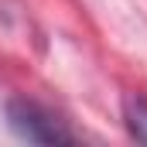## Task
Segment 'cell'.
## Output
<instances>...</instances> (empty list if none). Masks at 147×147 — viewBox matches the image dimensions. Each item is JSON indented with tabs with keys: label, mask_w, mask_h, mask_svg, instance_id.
<instances>
[{
	"label": "cell",
	"mask_w": 147,
	"mask_h": 147,
	"mask_svg": "<svg viewBox=\"0 0 147 147\" xmlns=\"http://www.w3.org/2000/svg\"><path fill=\"white\" fill-rule=\"evenodd\" d=\"M7 123L10 130L28 140V144H72L75 134L45 106H38L31 99H10L7 103Z\"/></svg>",
	"instance_id": "1"
},
{
	"label": "cell",
	"mask_w": 147,
	"mask_h": 147,
	"mask_svg": "<svg viewBox=\"0 0 147 147\" xmlns=\"http://www.w3.org/2000/svg\"><path fill=\"white\" fill-rule=\"evenodd\" d=\"M123 120H127V130L134 140L147 144V96L140 92H130L123 99Z\"/></svg>",
	"instance_id": "2"
}]
</instances>
